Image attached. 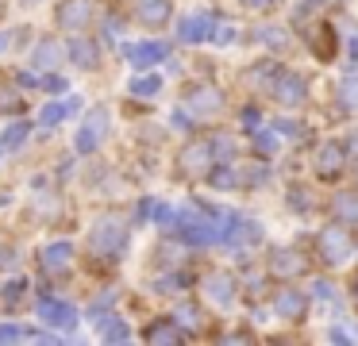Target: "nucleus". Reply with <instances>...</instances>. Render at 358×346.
<instances>
[{
	"label": "nucleus",
	"mask_w": 358,
	"mask_h": 346,
	"mask_svg": "<svg viewBox=\"0 0 358 346\" xmlns=\"http://www.w3.org/2000/svg\"><path fill=\"white\" fill-rule=\"evenodd\" d=\"M316 254H320L324 266H339V261H347L350 254H355V238L343 227H327V231H320V238H316Z\"/></svg>",
	"instance_id": "1"
},
{
	"label": "nucleus",
	"mask_w": 358,
	"mask_h": 346,
	"mask_svg": "<svg viewBox=\"0 0 358 346\" xmlns=\"http://www.w3.org/2000/svg\"><path fill=\"white\" fill-rule=\"evenodd\" d=\"M124 238H127L124 219H120V215H104L93 231V254H120Z\"/></svg>",
	"instance_id": "2"
},
{
	"label": "nucleus",
	"mask_w": 358,
	"mask_h": 346,
	"mask_svg": "<svg viewBox=\"0 0 358 346\" xmlns=\"http://www.w3.org/2000/svg\"><path fill=\"white\" fill-rule=\"evenodd\" d=\"M178 169L189 177L204 173V169H212V143H204V138H196V143H189L185 150L178 154Z\"/></svg>",
	"instance_id": "3"
},
{
	"label": "nucleus",
	"mask_w": 358,
	"mask_h": 346,
	"mask_svg": "<svg viewBox=\"0 0 358 346\" xmlns=\"http://www.w3.org/2000/svg\"><path fill=\"white\" fill-rule=\"evenodd\" d=\"M104 131H108V112H104V108H93L85 127L78 131V154H93L96 143L104 138Z\"/></svg>",
	"instance_id": "4"
},
{
	"label": "nucleus",
	"mask_w": 358,
	"mask_h": 346,
	"mask_svg": "<svg viewBox=\"0 0 358 346\" xmlns=\"http://www.w3.org/2000/svg\"><path fill=\"white\" fill-rule=\"evenodd\" d=\"M39 315H43V323H50V327H62V331L78 327V312H73L70 304H62V300H55V296L39 300Z\"/></svg>",
	"instance_id": "5"
},
{
	"label": "nucleus",
	"mask_w": 358,
	"mask_h": 346,
	"mask_svg": "<svg viewBox=\"0 0 358 346\" xmlns=\"http://www.w3.org/2000/svg\"><path fill=\"white\" fill-rule=\"evenodd\" d=\"M185 104H189L193 115H216L220 108H224V92L212 89V85H196V89L185 96Z\"/></svg>",
	"instance_id": "6"
},
{
	"label": "nucleus",
	"mask_w": 358,
	"mask_h": 346,
	"mask_svg": "<svg viewBox=\"0 0 358 346\" xmlns=\"http://www.w3.org/2000/svg\"><path fill=\"white\" fill-rule=\"evenodd\" d=\"M273 100H281V104H301L304 100V77L296 73H278V81H273Z\"/></svg>",
	"instance_id": "7"
},
{
	"label": "nucleus",
	"mask_w": 358,
	"mask_h": 346,
	"mask_svg": "<svg viewBox=\"0 0 358 346\" xmlns=\"http://www.w3.org/2000/svg\"><path fill=\"white\" fill-rule=\"evenodd\" d=\"M343 158H347V154H343L339 143H324L316 150V173L320 177H339L343 173Z\"/></svg>",
	"instance_id": "8"
},
{
	"label": "nucleus",
	"mask_w": 358,
	"mask_h": 346,
	"mask_svg": "<svg viewBox=\"0 0 358 346\" xmlns=\"http://www.w3.org/2000/svg\"><path fill=\"white\" fill-rule=\"evenodd\" d=\"M270 273L273 277H296V273H304V254H296V250H273L270 254Z\"/></svg>",
	"instance_id": "9"
},
{
	"label": "nucleus",
	"mask_w": 358,
	"mask_h": 346,
	"mask_svg": "<svg viewBox=\"0 0 358 346\" xmlns=\"http://www.w3.org/2000/svg\"><path fill=\"white\" fill-rule=\"evenodd\" d=\"M43 269L47 273H66V266L73 261V246L70 243H50V246H43Z\"/></svg>",
	"instance_id": "10"
},
{
	"label": "nucleus",
	"mask_w": 358,
	"mask_h": 346,
	"mask_svg": "<svg viewBox=\"0 0 358 346\" xmlns=\"http://www.w3.org/2000/svg\"><path fill=\"white\" fill-rule=\"evenodd\" d=\"M178 35H181V43H201V38H208L212 35V15L208 12L189 15V20L178 27Z\"/></svg>",
	"instance_id": "11"
},
{
	"label": "nucleus",
	"mask_w": 358,
	"mask_h": 346,
	"mask_svg": "<svg viewBox=\"0 0 358 346\" xmlns=\"http://www.w3.org/2000/svg\"><path fill=\"white\" fill-rule=\"evenodd\" d=\"M89 12H93L89 0H66V4L58 8V23H62V27H85Z\"/></svg>",
	"instance_id": "12"
},
{
	"label": "nucleus",
	"mask_w": 358,
	"mask_h": 346,
	"mask_svg": "<svg viewBox=\"0 0 358 346\" xmlns=\"http://www.w3.org/2000/svg\"><path fill=\"white\" fill-rule=\"evenodd\" d=\"M204 292H208L216 304H231L235 300V281L227 273H208L204 277Z\"/></svg>",
	"instance_id": "13"
},
{
	"label": "nucleus",
	"mask_w": 358,
	"mask_h": 346,
	"mask_svg": "<svg viewBox=\"0 0 358 346\" xmlns=\"http://www.w3.org/2000/svg\"><path fill=\"white\" fill-rule=\"evenodd\" d=\"M304 292H296V289H285V292H278V300H273V308H278V315H285V319H301L304 315Z\"/></svg>",
	"instance_id": "14"
},
{
	"label": "nucleus",
	"mask_w": 358,
	"mask_h": 346,
	"mask_svg": "<svg viewBox=\"0 0 358 346\" xmlns=\"http://www.w3.org/2000/svg\"><path fill=\"white\" fill-rule=\"evenodd\" d=\"M127 58L135 62V66H155V62L166 58V43H139V46H127Z\"/></svg>",
	"instance_id": "15"
},
{
	"label": "nucleus",
	"mask_w": 358,
	"mask_h": 346,
	"mask_svg": "<svg viewBox=\"0 0 358 346\" xmlns=\"http://www.w3.org/2000/svg\"><path fill=\"white\" fill-rule=\"evenodd\" d=\"M331 215L343 223H358V192H339L331 200Z\"/></svg>",
	"instance_id": "16"
},
{
	"label": "nucleus",
	"mask_w": 358,
	"mask_h": 346,
	"mask_svg": "<svg viewBox=\"0 0 358 346\" xmlns=\"http://www.w3.org/2000/svg\"><path fill=\"white\" fill-rule=\"evenodd\" d=\"M335 100H339V108H347V112H358V77H343V81L335 85Z\"/></svg>",
	"instance_id": "17"
},
{
	"label": "nucleus",
	"mask_w": 358,
	"mask_h": 346,
	"mask_svg": "<svg viewBox=\"0 0 358 346\" xmlns=\"http://www.w3.org/2000/svg\"><path fill=\"white\" fill-rule=\"evenodd\" d=\"M73 108H78V96H73V100H55V104H47V108H43V127H55V123L66 120Z\"/></svg>",
	"instance_id": "18"
},
{
	"label": "nucleus",
	"mask_w": 358,
	"mask_h": 346,
	"mask_svg": "<svg viewBox=\"0 0 358 346\" xmlns=\"http://www.w3.org/2000/svg\"><path fill=\"white\" fill-rule=\"evenodd\" d=\"M139 15H143V23H166V15H170V4L166 0H143V8H139Z\"/></svg>",
	"instance_id": "19"
},
{
	"label": "nucleus",
	"mask_w": 358,
	"mask_h": 346,
	"mask_svg": "<svg viewBox=\"0 0 358 346\" xmlns=\"http://www.w3.org/2000/svg\"><path fill=\"white\" fill-rule=\"evenodd\" d=\"M101 338H108V343H124V338H127V327H124V319H116V315H108V319L101 323Z\"/></svg>",
	"instance_id": "20"
},
{
	"label": "nucleus",
	"mask_w": 358,
	"mask_h": 346,
	"mask_svg": "<svg viewBox=\"0 0 358 346\" xmlns=\"http://www.w3.org/2000/svg\"><path fill=\"white\" fill-rule=\"evenodd\" d=\"M147 338H150V343H181V331H178V327H170V323H166V327L158 323V327H150V331H147Z\"/></svg>",
	"instance_id": "21"
},
{
	"label": "nucleus",
	"mask_w": 358,
	"mask_h": 346,
	"mask_svg": "<svg viewBox=\"0 0 358 346\" xmlns=\"http://www.w3.org/2000/svg\"><path fill=\"white\" fill-rule=\"evenodd\" d=\"M158 89H162V81H158V77H135V81H131L135 96H155Z\"/></svg>",
	"instance_id": "22"
},
{
	"label": "nucleus",
	"mask_w": 358,
	"mask_h": 346,
	"mask_svg": "<svg viewBox=\"0 0 358 346\" xmlns=\"http://www.w3.org/2000/svg\"><path fill=\"white\" fill-rule=\"evenodd\" d=\"M73 58H78L81 62V66H93V62H96V50H93V43H73Z\"/></svg>",
	"instance_id": "23"
},
{
	"label": "nucleus",
	"mask_w": 358,
	"mask_h": 346,
	"mask_svg": "<svg viewBox=\"0 0 358 346\" xmlns=\"http://www.w3.org/2000/svg\"><path fill=\"white\" fill-rule=\"evenodd\" d=\"M35 62H39V66H55V62H58V50H55V43H43L39 50H35Z\"/></svg>",
	"instance_id": "24"
},
{
	"label": "nucleus",
	"mask_w": 358,
	"mask_h": 346,
	"mask_svg": "<svg viewBox=\"0 0 358 346\" xmlns=\"http://www.w3.org/2000/svg\"><path fill=\"white\" fill-rule=\"evenodd\" d=\"M316 54L320 58H331V31L327 27H320V35H316Z\"/></svg>",
	"instance_id": "25"
},
{
	"label": "nucleus",
	"mask_w": 358,
	"mask_h": 346,
	"mask_svg": "<svg viewBox=\"0 0 358 346\" xmlns=\"http://www.w3.org/2000/svg\"><path fill=\"white\" fill-rule=\"evenodd\" d=\"M255 146H258V150H262V154L278 150V135H273V131H262V135L255 138Z\"/></svg>",
	"instance_id": "26"
},
{
	"label": "nucleus",
	"mask_w": 358,
	"mask_h": 346,
	"mask_svg": "<svg viewBox=\"0 0 358 346\" xmlns=\"http://www.w3.org/2000/svg\"><path fill=\"white\" fill-rule=\"evenodd\" d=\"M178 319H185V327H196V323H201V312H196V308H178Z\"/></svg>",
	"instance_id": "27"
},
{
	"label": "nucleus",
	"mask_w": 358,
	"mask_h": 346,
	"mask_svg": "<svg viewBox=\"0 0 358 346\" xmlns=\"http://www.w3.org/2000/svg\"><path fill=\"white\" fill-rule=\"evenodd\" d=\"M20 292H24V281L8 284V289H4V300H8V304H20Z\"/></svg>",
	"instance_id": "28"
},
{
	"label": "nucleus",
	"mask_w": 358,
	"mask_h": 346,
	"mask_svg": "<svg viewBox=\"0 0 358 346\" xmlns=\"http://www.w3.org/2000/svg\"><path fill=\"white\" fill-rule=\"evenodd\" d=\"M312 292H316L320 300H331V296H335V289H331L327 281H316V284H312Z\"/></svg>",
	"instance_id": "29"
},
{
	"label": "nucleus",
	"mask_w": 358,
	"mask_h": 346,
	"mask_svg": "<svg viewBox=\"0 0 358 346\" xmlns=\"http://www.w3.org/2000/svg\"><path fill=\"white\" fill-rule=\"evenodd\" d=\"M16 338H24L20 327H0V343H16Z\"/></svg>",
	"instance_id": "30"
},
{
	"label": "nucleus",
	"mask_w": 358,
	"mask_h": 346,
	"mask_svg": "<svg viewBox=\"0 0 358 346\" xmlns=\"http://www.w3.org/2000/svg\"><path fill=\"white\" fill-rule=\"evenodd\" d=\"M212 185H216V189H227V185H235V173H212Z\"/></svg>",
	"instance_id": "31"
},
{
	"label": "nucleus",
	"mask_w": 358,
	"mask_h": 346,
	"mask_svg": "<svg viewBox=\"0 0 358 346\" xmlns=\"http://www.w3.org/2000/svg\"><path fill=\"white\" fill-rule=\"evenodd\" d=\"M273 131H285V135H296L301 127H296L293 120H278V123H273Z\"/></svg>",
	"instance_id": "32"
},
{
	"label": "nucleus",
	"mask_w": 358,
	"mask_h": 346,
	"mask_svg": "<svg viewBox=\"0 0 358 346\" xmlns=\"http://www.w3.org/2000/svg\"><path fill=\"white\" fill-rule=\"evenodd\" d=\"M24 135H27V127H24V123H16V127L8 131V143L16 146V143H20V138H24Z\"/></svg>",
	"instance_id": "33"
},
{
	"label": "nucleus",
	"mask_w": 358,
	"mask_h": 346,
	"mask_svg": "<svg viewBox=\"0 0 358 346\" xmlns=\"http://www.w3.org/2000/svg\"><path fill=\"white\" fill-rule=\"evenodd\" d=\"M112 300H116V296H112V292H104V296H96V300H93V312H101V308H108Z\"/></svg>",
	"instance_id": "34"
},
{
	"label": "nucleus",
	"mask_w": 358,
	"mask_h": 346,
	"mask_svg": "<svg viewBox=\"0 0 358 346\" xmlns=\"http://www.w3.org/2000/svg\"><path fill=\"white\" fill-rule=\"evenodd\" d=\"M43 85H47V89H55V92H58V89H62L66 81H62V77H43Z\"/></svg>",
	"instance_id": "35"
},
{
	"label": "nucleus",
	"mask_w": 358,
	"mask_h": 346,
	"mask_svg": "<svg viewBox=\"0 0 358 346\" xmlns=\"http://www.w3.org/2000/svg\"><path fill=\"white\" fill-rule=\"evenodd\" d=\"M216 38H220V43H231L235 31H231V27H220V31H216Z\"/></svg>",
	"instance_id": "36"
},
{
	"label": "nucleus",
	"mask_w": 358,
	"mask_h": 346,
	"mask_svg": "<svg viewBox=\"0 0 358 346\" xmlns=\"http://www.w3.org/2000/svg\"><path fill=\"white\" fill-rule=\"evenodd\" d=\"M243 4H250V8H270L273 0H243Z\"/></svg>",
	"instance_id": "37"
},
{
	"label": "nucleus",
	"mask_w": 358,
	"mask_h": 346,
	"mask_svg": "<svg viewBox=\"0 0 358 346\" xmlns=\"http://www.w3.org/2000/svg\"><path fill=\"white\" fill-rule=\"evenodd\" d=\"M350 150H355V154H358V135H355V143H350Z\"/></svg>",
	"instance_id": "38"
},
{
	"label": "nucleus",
	"mask_w": 358,
	"mask_h": 346,
	"mask_svg": "<svg viewBox=\"0 0 358 346\" xmlns=\"http://www.w3.org/2000/svg\"><path fill=\"white\" fill-rule=\"evenodd\" d=\"M355 300H358V277H355Z\"/></svg>",
	"instance_id": "39"
},
{
	"label": "nucleus",
	"mask_w": 358,
	"mask_h": 346,
	"mask_svg": "<svg viewBox=\"0 0 358 346\" xmlns=\"http://www.w3.org/2000/svg\"><path fill=\"white\" fill-rule=\"evenodd\" d=\"M0 12H4V4H0Z\"/></svg>",
	"instance_id": "40"
}]
</instances>
